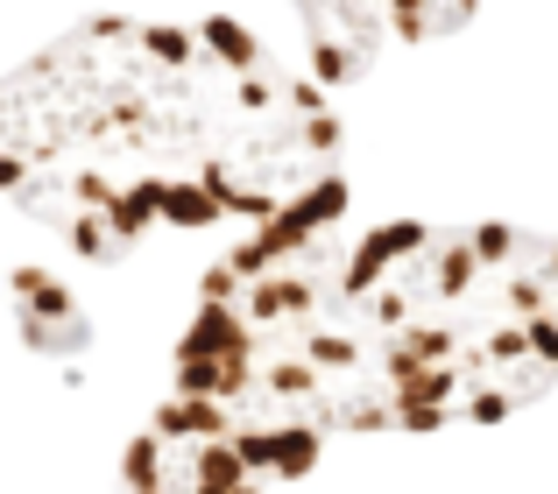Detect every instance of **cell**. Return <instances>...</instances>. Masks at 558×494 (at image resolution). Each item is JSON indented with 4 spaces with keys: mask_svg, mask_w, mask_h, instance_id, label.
<instances>
[{
    "mask_svg": "<svg viewBox=\"0 0 558 494\" xmlns=\"http://www.w3.org/2000/svg\"><path fill=\"white\" fill-rule=\"evenodd\" d=\"M558 388V234L523 220L354 226L347 177L205 269L170 396L290 487L332 439H438Z\"/></svg>",
    "mask_w": 558,
    "mask_h": 494,
    "instance_id": "obj_1",
    "label": "cell"
},
{
    "mask_svg": "<svg viewBox=\"0 0 558 494\" xmlns=\"http://www.w3.org/2000/svg\"><path fill=\"white\" fill-rule=\"evenodd\" d=\"M481 0H381V22H389V42L403 50H424V42H446L474 22Z\"/></svg>",
    "mask_w": 558,
    "mask_h": 494,
    "instance_id": "obj_6",
    "label": "cell"
},
{
    "mask_svg": "<svg viewBox=\"0 0 558 494\" xmlns=\"http://www.w3.org/2000/svg\"><path fill=\"white\" fill-rule=\"evenodd\" d=\"M304 22V50H312V78L326 85H354L375 71L389 22H381V0H298Z\"/></svg>",
    "mask_w": 558,
    "mask_h": 494,
    "instance_id": "obj_4",
    "label": "cell"
},
{
    "mask_svg": "<svg viewBox=\"0 0 558 494\" xmlns=\"http://www.w3.org/2000/svg\"><path fill=\"white\" fill-rule=\"evenodd\" d=\"M8 304H14V332H22L28 354L71 360V354L93 346V318H85V304L71 297L50 269H36V261H22V269L8 275Z\"/></svg>",
    "mask_w": 558,
    "mask_h": 494,
    "instance_id": "obj_5",
    "label": "cell"
},
{
    "mask_svg": "<svg viewBox=\"0 0 558 494\" xmlns=\"http://www.w3.org/2000/svg\"><path fill=\"white\" fill-rule=\"evenodd\" d=\"M326 85L241 22L107 14L0 78V206L78 261L156 234H262L340 184Z\"/></svg>",
    "mask_w": 558,
    "mask_h": 494,
    "instance_id": "obj_2",
    "label": "cell"
},
{
    "mask_svg": "<svg viewBox=\"0 0 558 494\" xmlns=\"http://www.w3.org/2000/svg\"><path fill=\"white\" fill-rule=\"evenodd\" d=\"M128 494H276L269 473L247 459L241 431L191 396H163L135 445L121 453Z\"/></svg>",
    "mask_w": 558,
    "mask_h": 494,
    "instance_id": "obj_3",
    "label": "cell"
}]
</instances>
